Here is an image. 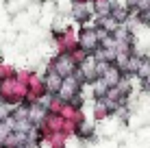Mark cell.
Segmentation results:
<instances>
[{
	"label": "cell",
	"mask_w": 150,
	"mask_h": 148,
	"mask_svg": "<svg viewBox=\"0 0 150 148\" xmlns=\"http://www.w3.org/2000/svg\"><path fill=\"white\" fill-rule=\"evenodd\" d=\"M72 68H74V65L70 63V59H68V57H61V59H59V65H57V74L72 72Z\"/></svg>",
	"instance_id": "obj_1"
},
{
	"label": "cell",
	"mask_w": 150,
	"mask_h": 148,
	"mask_svg": "<svg viewBox=\"0 0 150 148\" xmlns=\"http://www.w3.org/2000/svg\"><path fill=\"white\" fill-rule=\"evenodd\" d=\"M96 39H98V33H94V30L85 33V35H83V44H85V48H96Z\"/></svg>",
	"instance_id": "obj_2"
},
{
	"label": "cell",
	"mask_w": 150,
	"mask_h": 148,
	"mask_svg": "<svg viewBox=\"0 0 150 148\" xmlns=\"http://www.w3.org/2000/svg\"><path fill=\"white\" fill-rule=\"evenodd\" d=\"M48 85H50V87H54V89H59V87H61L59 74H50V79H48Z\"/></svg>",
	"instance_id": "obj_3"
}]
</instances>
